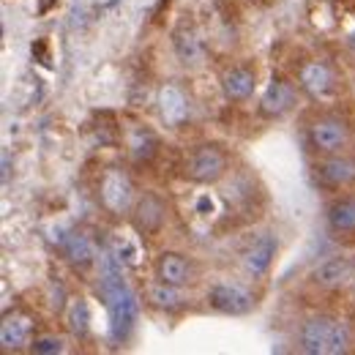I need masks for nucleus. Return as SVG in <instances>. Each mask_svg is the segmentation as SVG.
<instances>
[{"mask_svg": "<svg viewBox=\"0 0 355 355\" xmlns=\"http://www.w3.org/2000/svg\"><path fill=\"white\" fill-rule=\"evenodd\" d=\"M317 180L328 189H342V186H350L355 180V162L350 159H342V156H334V159H325L317 164Z\"/></svg>", "mask_w": 355, "mask_h": 355, "instance_id": "14", "label": "nucleus"}, {"mask_svg": "<svg viewBox=\"0 0 355 355\" xmlns=\"http://www.w3.org/2000/svg\"><path fill=\"white\" fill-rule=\"evenodd\" d=\"M230 167V159L219 145H200L189 153L186 159V175L194 183H216L219 178H224Z\"/></svg>", "mask_w": 355, "mask_h": 355, "instance_id": "3", "label": "nucleus"}, {"mask_svg": "<svg viewBox=\"0 0 355 355\" xmlns=\"http://www.w3.org/2000/svg\"><path fill=\"white\" fill-rule=\"evenodd\" d=\"M129 145H132V156L137 162H150L156 148H159V139L150 132H145V129H137V132H132V142Z\"/></svg>", "mask_w": 355, "mask_h": 355, "instance_id": "19", "label": "nucleus"}, {"mask_svg": "<svg viewBox=\"0 0 355 355\" xmlns=\"http://www.w3.org/2000/svg\"><path fill=\"white\" fill-rule=\"evenodd\" d=\"M353 298H355V279H353Z\"/></svg>", "mask_w": 355, "mask_h": 355, "instance_id": "23", "label": "nucleus"}, {"mask_svg": "<svg viewBox=\"0 0 355 355\" xmlns=\"http://www.w3.org/2000/svg\"><path fill=\"white\" fill-rule=\"evenodd\" d=\"M63 252H66V257L74 263V266H88L90 260H93V246H90V241L85 235H71L66 243H63Z\"/></svg>", "mask_w": 355, "mask_h": 355, "instance_id": "18", "label": "nucleus"}, {"mask_svg": "<svg viewBox=\"0 0 355 355\" xmlns=\"http://www.w3.org/2000/svg\"><path fill=\"white\" fill-rule=\"evenodd\" d=\"M69 325L74 334H85L88 331V309L83 301H74L71 304V314H69Z\"/></svg>", "mask_w": 355, "mask_h": 355, "instance_id": "22", "label": "nucleus"}, {"mask_svg": "<svg viewBox=\"0 0 355 355\" xmlns=\"http://www.w3.org/2000/svg\"><path fill=\"white\" fill-rule=\"evenodd\" d=\"M194 276V268L191 263L178 254V252H164L159 260H156V279L164 282V284H173V287H186Z\"/></svg>", "mask_w": 355, "mask_h": 355, "instance_id": "12", "label": "nucleus"}, {"mask_svg": "<svg viewBox=\"0 0 355 355\" xmlns=\"http://www.w3.org/2000/svg\"><path fill=\"white\" fill-rule=\"evenodd\" d=\"M101 293L107 298L110 306V328H112V339L123 342L129 336L137 320V301H134L132 290L126 287V282L121 279V270L112 263V257L104 260V273H101Z\"/></svg>", "mask_w": 355, "mask_h": 355, "instance_id": "1", "label": "nucleus"}, {"mask_svg": "<svg viewBox=\"0 0 355 355\" xmlns=\"http://www.w3.org/2000/svg\"><path fill=\"white\" fill-rule=\"evenodd\" d=\"M298 345L306 355H342L353 345L350 325L336 317H328V314L309 317L301 325Z\"/></svg>", "mask_w": 355, "mask_h": 355, "instance_id": "2", "label": "nucleus"}, {"mask_svg": "<svg viewBox=\"0 0 355 355\" xmlns=\"http://www.w3.org/2000/svg\"><path fill=\"white\" fill-rule=\"evenodd\" d=\"M31 331H33V320L22 311H8L3 317V325H0V345L3 350H22L31 339Z\"/></svg>", "mask_w": 355, "mask_h": 355, "instance_id": "10", "label": "nucleus"}, {"mask_svg": "<svg viewBox=\"0 0 355 355\" xmlns=\"http://www.w3.org/2000/svg\"><path fill=\"white\" fill-rule=\"evenodd\" d=\"M162 115L170 121V123H180L186 115H189V107H186V98L178 88H164L162 90Z\"/></svg>", "mask_w": 355, "mask_h": 355, "instance_id": "17", "label": "nucleus"}, {"mask_svg": "<svg viewBox=\"0 0 355 355\" xmlns=\"http://www.w3.org/2000/svg\"><path fill=\"white\" fill-rule=\"evenodd\" d=\"M298 80H301V90L309 93L311 98H328V96H334L336 88H339V80H336L334 69L325 66V63H320V60L306 63L301 69Z\"/></svg>", "mask_w": 355, "mask_h": 355, "instance_id": "8", "label": "nucleus"}, {"mask_svg": "<svg viewBox=\"0 0 355 355\" xmlns=\"http://www.w3.org/2000/svg\"><path fill=\"white\" fill-rule=\"evenodd\" d=\"M254 85H257V74H254V69H249V66H232V69L224 71V77H222L224 96H227L230 101H243V98H249V96L254 93Z\"/></svg>", "mask_w": 355, "mask_h": 355, "instance_id": "13", "label": "nucleus"}, {"mask_svg": "<svg viewBox=\"0 0 355 355\" xmlns=\"http://www.w3.org/2000/svg\"><path fill=\"white\" fill-rule=\"evenodd\" d=\"M276 257V241L270 235H260L246 252H243V268L252 276H263Z\"/></svg>", "mask_w": 355, "mask_h": 355, "instance_id": "15", "label": "nucleus"}, {"mask_svg": "<svg viewBox=\"0 0 355 355\" xmlns=\"http://www.w3.org/2000/svg\"><path fill=\"white\" fill-rule=\"evenodd\" d=\"M325 222L339 235L355 232V197H336L325 208Z\"/></svg>", "mask_w": 355, "mask_h": 355, "instance_id": "16", "label": "nucleus"}, {"mask_svg": "<svg viewBox=\"0 0 355 355\" xmlns=\"http://www.w3.org/2000/svg\"><path fill=\"white\" fill-rule=\"evenodd\" d=\"M134 227L142 232V235H156L164 224V202L156 197V194H145L137 200L134 205Z\"/></svg>", "mask_w": 355, "mask_h": 355, "instance_id": "11", "label": "nucleus"}, {"mask_svg": "<svg viewBox=\"0 0 355 355\" xmlns=\"http://www.w3.org/2000/svg\"><path fill=\"white\" fill-rule=\"evenodd\" d=\"M355 263L350 257H331L311 270V284L320 290H339L345 284H353Z\"/></svg>", "mask_w": 355, "mask_h": 355, "instance_id": "7", "label": "nucleus"}, {"mask_svg": "<svg viewBox=\"0 0 355 355\" xmlns=\"http://www.w3.org/2000/svg\"><path fill=\"white\" fill-rule=\"evenodd\" d=\"M350 142V126L339 115H320L309 126V145L317 153H339Z\"/></svg>", "mask_w": 355, "mask_h": 355, "instance_id": "4", "label": "nucleus"}, {"mask_svg": "<svg viewBox=\"0 0 355 355\" xmlns=\"http://www.w3.org/2000/svg\"><path fill=\"white\" fill-rule=\"evenodd\" d=\"M175 290H178V287H173V284H164V282L153 284V287L148 290L150 304H153V306H159V309H167V311L178 309L183 301H180V295H178Z\"/></svg>", "mask_w": 355, "mask_h": 355, "instance_id": "20", "label": "nucleus"}, {"mask_svg": "<svg viewBox=\"0 0 355 355\" xmlns=\"http://www.w3.org/2000/svg\"><path fill=\"white\" fill-rule=\"evenodd\" d=\"M208 304L214 309L224 311V314H246V311L254 309V295L246 287H241V284L216 282L208 290Z\"/></svg>", "mask_w": 355, "mask_h": 355, "instance_id": "6", "label": "nucleus"}, {"mask_svg": "<svg viewBox=\"0 0 355 355\" xmlns=\"http://www.w3.org/2000/svg\"><path fill=\"white\" fill-rule=\"evenodd\" d=\"M31 350L39 355H55V353H63L66 345H63L60 336H36V339L31 342Z\"/></svg>", "mask_w": 355, "mask_h": 355, "instance_id": "21", "label": "nucleus"}, {"mask_svg": "<svg viewBox=\"0 0 355 355\" xmlns=\"http://www.w3.org/2000/svg\"><path fill=\"white\" fill-rule=\"evenodd\" d=\"M295 98H298V90L293 83L273 80L263 93V98H260V110H263L266 118H282L295 107Z\"/></svg>", "mask_w": 355, "mask_h": 355, "instance_id": "9", "label": "nucleus"}, {"mask_svg": "<svg viewBox=\"0 0 355 355\" xmlns=\"http://www.w3.org/2000/svg\"><path fill=\"white\" fill-rule=\"evenodd\" d=\"M132 180L126 173H121V170H107L104 178H101V191H98V197H101V205L110 211V214H115V216H121V214H126L129 211V205H132Z\"/></svg>", "mask_w": 355, "mask_h": 355, "instance_id": "5", "label": "nucleus"}]
</instances>
